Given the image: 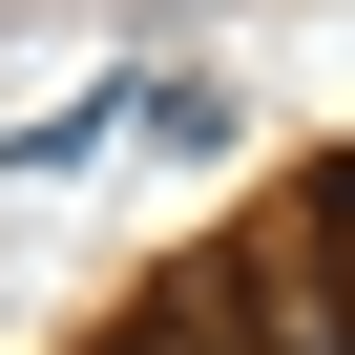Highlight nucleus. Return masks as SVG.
Wrapping results in <instances>:
<instances>
[{
  "label": "nucleus",
  "mask_w": 355,
  "mask_h": 355,
  "mask_svg": "<svg viewBox=\"0 0 355 355\" xmlns=\"http://www.w3.org/2000/svg\"><path fill=\"white\" fill-rule=\"evenodd\" d=\"M313 272H334V334H355V189L313 209Z\"/></svg>",
  "instance_id": "1"
}]
</instances>
